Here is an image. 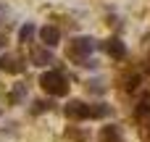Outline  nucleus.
I'll return each instance as SVG.
<instances>
[{
	"label": "nucleus",
	"mask_w": 150,
	"mask_h": 142,
	"mask_svg": "<svg viewBox=\"0 0 150 142\" xmlns=\"http://www.w3.org/2000/svg\"><path fill=\"white\" fill-rule=\"evenodd\" d=\"M63 113H66L69 119L82 121V119H103V116L108 113V108H105V105H87V103H82V100H71V103L63 108Z\"/></svg>",
	"instance_id": "obj_1"
},
{
	"label": "nucleus",
	"mask_w": 150,
	"mask_h": 142,
	"mask_svg": "<svg viewBox=\"0 0 150 142\" xmlns=\"http://www.w3.org/2000/svg\"><path fill=\"white\" fill-rule=\"evenodd\" d=\"M40 84H42V90L47 95H55V97H63L69 92V82H66V76L61 71H45L42 79H40Z\"/></svg>",
	"instance_id": "obj_2"
},
{
	"label": "nucleus",
	"mask_w": 150,
	"mask_h": 142,
	"mask_svg": "<svg viewBox=\"0 0 150 142\" xmlns=\"http://www.w3.org/2000/svg\"><path fill=\"white\" fill-rule=\"evenodd\" d=\"M92 50H95V40H90V37H76V40H71V42H69V55H71V58H76L79 63H82V61H87Z\"/></svg>",
	"instance_id": "obj_3"
},
{
	"label": "nucleus",
	"mask_w": 150,
	"mask_h": 142,
	"mask_svg": "<svg viewBox=\"0 0 150 142\" xmlns=\"http://www.w3.org/2000/svg\"><path fill=\"white\" fill-rule=\"evenodd\" d=\"M103 50H105L111 58H124V55H127V47H124V42H121V40H116V37L105 40V42H103Z\"/></svg>",
	"instance_id": "obj_4"
},
{
	"label": "nucleus",
	"mask_w": 150,
	"mask_h": 142,
	"mask_svg": "<svg viewBox=\"0 0 150 142\" xmlns=\"http://www.w3.org/2000/svg\"><path fill=\"white\" fill-rule=\"evenodd\" d=\"M32 63L34 66H50V63H55V58L47 47H37V50H32Z\"/></svg>",
	"instance_id": "obj_5"
},
{
	"label": "nucleus",
	"mask_w": 150,
	"mask_h": 142,
	"mask_svg": "<svg viewBox=\"0 0 150 142\" xmlns=\"http://www.w3.org/2000/svg\"><path fill=\"white\" fill-rule=\"evenodd\" d=\"M0 71H11V74H21L24 71V63L13 55H0Z\"/></svg>",
	"instance_id": "obj_6"
},
{
	"label": "nucleus",
	"mask_w": 150,
	"mask_h": 142,
	"mask_svg": "<svg viewBox=\"0 0 150 142\" xmlns=\"http://www.w3.org/2000/svg\"><path fill=\"white\" fill-rule=\"evenodd\" d=\"M40 37H42L45 47H55L58 40H61V32H58L55 26H45V29H40Z\"/></svg>",
	"instance_id": "obj_7"
},
{
	"label": "nucleus",
	"mask_w": 150,
	"mask_h": 142,
	"mask_svg": "<svg viewBox=\"0 0 150 142\" xmlns=\"http://www.w3.org/2000/svg\"><path fill=\"white\" fill-rule=\"evenodd\" d=\"M24 97H26V84H18V87H16L13 92H11V97H8V100H11L13 105H18V103H21Z\"/></svg>",
	"instance_id": "obj_8"
},
{
	"label": "nucleus",
	"mask_w": 150,
	"mask_h": 142,
	"mask_svg": "<svg viewBox=\"0 0 150 142\" xmlns=\"http://www.w3.org/2000/svg\"><path fill=\"white\" fill-rule=\"evenodd\" d=\"M18 37H21V42H29V40L34 37V26H32V24H26V26H21V32H18Z\"/></svg>",
	"instance_id": "obj_9"
},
{
	"label": "nucleus",
	"mask_w": 150,
	"mask_h": 142,
	"mask_svg": "<svg viewBox=\"0 0 150 142\" xmlns=\"http://www.w3.org/2000/svg\"><path fill=\"white\" fill-rule=\"evenodd\" d=\"M50 108H53V103H50V100H37L32 111H34V113H42V111H50Z\"/></svg>",
	"instance_id": "obj_10"
},
{
	"label": "nucleus",
	"mask_w": 150,
	"mask_h": 142,
	"mask_svg": "<svg viewBox=\"0 0 150 142\" xmlns=\"http://www.w3.org/2000/svg\"><path fill=\"white\" fill-rule=\"evenodd\" d=\"M103 140H119V129H116V126H105V129H103Z\"/></svg>",
	"instance_id": "obj_11"
},
{
	"label": "nucleus",
	"mask_w": 150,
	"mask_h": 142,
	"mask_svg": "<svg viewBox=\"0 0 150 142\" xmlns=\"http://www.w3.org/2000/svg\"><path fill=\"white\" fill-rule=\"evenodd\" d=\"M148 113H150V100H142L137 105V116H148Z\"/></svg>",
	"instance_id": "obj_12"
},
{
	"label": "nucleus",
	"mask_w": 150,
	"mask_h": 142,
	"mask_svg": "<svg viewBox=\"0 0 150 142\" xmlns=\"http://www.w3.org/2000/svg\"><path fill=\"white\" fill-rule=\"evenodd\" d=\"M87 87H90V90H92V92H98V95H100V92H103V90H105V87H103V82H90V84H87Z\"/></svg>",
	"instance_id": "obj_13"
},
{
	"label": "nucleus",
	"mask_w": 150,
	"mask_h": 142,
	"mask_svg": "<svg viewBox=\"0 0 150 142\" xmlns=\"http://www.w3.org/2000/svg\"><path fill=\"white\" fill-rule=\"evenodd\" d=\"M137 84H140V76H132V79H129V84H127V90H134Z\"/></svg>",
	"instance_id": "obj_14"
},
{
	"label": "nucleus",
	"mask_w": 150,
	"mask_h": 142,
	"mask_svg": "<svg viewBox=\"0 0 150 142\" xmlns=\"http://www.w3.org/2000/svg\"><path fill=\"white\" fill-rule=\"evenodd\" d=\"M3 45H5V37H3V34H0V47H3Z\"/></svg>",
	"instance_id": "obj_15"
},
{
	"label": "nucleus",
	"mask_w": 150,
	"mask_h": 142,
	"mask_svg": "<svg viewBox=\"0 0 150 142\" xmlns=\"http://www.w3.org/2000/svg\"><path fill=\"white\" fill-rule=\"evenodd\" d=\"M148 71H150V58H148Z\"/></svg>",
	"instance_id": "obj_16"
}]
</instances>
